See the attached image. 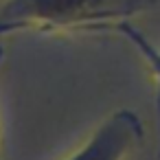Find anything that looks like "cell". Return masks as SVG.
I'll return each instance as SVG.
<instances>
[{
	"label": "cell",
	"mask_w": 160,
	"mask_h": 160,
	"mask_svg": "<svg viewBox=\"0 0 160 160\" xmlns=\"http://www.w3.org/2000/svg\"><path fill=\"white\" fill-rule=\"evenodd\" d=\"M0 2H2V0H0Z\"/></svg>",
	"instance_id": "5"
},
{
	"label": "cell",
	"mask_w": 160,
	"mask_h": 160,
	"mask_svg": "<svg viewBox=\"0 0 160 160\" xmlns=\"http://www.w3.org/2000/svg\"><path fill=\"white\" fill-rule=\"evenodd\" d=\"M140 138L142 127L138 116L129 110H118L68 160H123Z\"/></svg>",
	"instance_id": "2"
},
{
	"label": "cell",
	"mask_w": 160,
	"mask_h": 160,
	"mask_svg": "<svg viewBox=\"0 0 160 160\" xmlns=\"http://www.w3.org/2000/svg\"><path fill=\"white\" fill-rule=\"evenodd\" d=\"M151 0H2L0 2V38L40 27V29H83L125 20Z\"/></svg>",
	"instance_id": "1"
},
{
	"label": "cell",
	"mask_w": 160,
	"mask_h": 160,
	"mask_svg": "<svg viewBox=\"0 0 160 160\" xmlns=\"http://www.w3.org/2000/svg\"><path fill=\"white\" fill-rule=\"evenodd\" d=\"M92 31H112V33H121L123 38H127L138 51L140 55L149 62L151 66V72H153V79H156V110H158V132H160V51L136 29L125 20H112V22H103V24H97ZM158 160H160V147H158Z\"/></svg>",
	"instance_id": "3"
},
{
	"label": "cell",
	"mask_w": 160,
	"mask_h": 160,
	"mask_svg": "<svg viewBox=\"0 0 160 160\" xmlns=\"http://www.w3.org/2000/svg\"><path fill=\"white\" fill-rule=\"evenodd\" d=\"M2 57H5V46H2V38H0V62H2ZM2 160V158H0Z\"/></svg>",
	"instance_id": "4"
}]
</instances>
